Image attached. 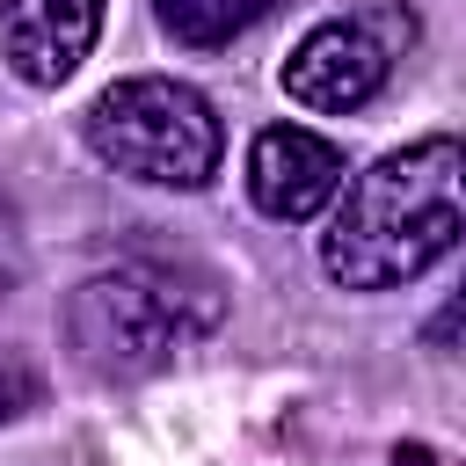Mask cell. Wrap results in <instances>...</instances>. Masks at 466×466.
I'll use <instances>...</instances> for the list:
<instances>
[{
	"instance_id": "cell-1",
	"label": "cell",
	"mask_w": 466,
	"mask_h": 466,
	"mask_svg": "<svg viewBox=\"0 0 466 466\" xmlns=\"http://www.w3.org/2000/svg\"><path fill=\"white\" fill-rule=\"evenodd\" d=\"M466 240V138L430 131L379 153L328 211L320 269L342 291H400Z\"/></svg>"
},
{
	"instance_id": "cell-2",
	"label": "cell",
	"mask_w": 466,
	"mask_h": 466,
	"mask_svg": "<svg viewBox=\"0 0 466 466\" xmlns=\"http://www.w3.org/2000/svg\"><path fill=\"white\" fill-rule=\"evenodd\" d=\"M226 299L189 262H116L73 284L66 342L95 379H153L218 328Z\"/></svg>"
},
{
	"instance_id": "cell-3",
	"label": "cell",
	"mask_w": 466,
	"mask_h": 466,
	"mask_svg": "<svg viewBox=\"0 0 466 466\" xmlns=\"http://www.w3.org/2000/svg\"><path fill=\"white\" fill-rule=\"evenodd\" d=\"M80 138L102 167H116L146 189H204L226 160L218 109L189 80H167V73L109 80L80 116Z\"/></svg>"
},
{
	"instance_id": "cell-4",
	"label": "cell",
	"mask_w": 466,
	"mask_h": 466,
	"mask_svg": "<svg viewBox=\"0 0 466 466\" xmlns=\"http://www.w3.org/2000/svg\"><path fill=\"white\" fill-rule=\"evenodd\" d=\"M350 189V160L335 138L306 131V124H269L248 146V197L262 218L277 226H306L320 211H335V197Z\"/></svg>"
},
{
	"instance_id": "cell-5",
	"label": "cell",
	"mask_w": 466,
	"mask_h": 466,
	"mask_svg": "<svg viewBox=\"0 0 466 466\" xmlns=\"http://www.w3.org/2000/svg\"><path fill=\"white\" fill-rule=\"evenodd\" d=\"M386 66H393V51L371 36V22H313L291 44V58H284L277 80H284V95L299 109L350 116V109H364L386 87Z\"/></svg>"
},
{
	"instance_id": "cell-6",
	"label": "cell",
	"mask_w": 466,
	"mask_h": 466,
	"mask_svg": "<svg viewBox=\"0 0 466 466\" xmlns=\"http://www.w3.org/2000/svg\"><path fill=\"white\" fill-rule=\"evenodd\" d=\"M109 0H0V66L22 87H66L102 36Z\"/></svg>"
},
{
	"instance_id": "cell-7",
	"label": "cell",
	"mask_w": 466,
	"mask_h": 466,
	"mask_svg": "<svg viewBox=\"0 0 466 466\" xmlns=\"http://www.w3.org/2000/svg\"><path fill=\"white\" fill-rule=\"evenodd\" d=\"M262 7H269V0H153V22H160L175 44H189V51H218V44H233Z\"/></svg>"
},
{
	"instance_id": "cell-8",
	"label": "cell",
	"mask_w": 466,
	"mask_h": 466,
	"mask_svg": "<svg viewBox=\"0 0 466 466\" xmlns=\"http://www.w3.org/2000/svg\"><path fill=\"white\" fill-rule=\"evenodd\" d=\"M422 350H437V357H466V284L422 320Z\"/></svg>"
},
{
	"instance_id": "cell-9",
	"label": "cell",
	"mask_w": 466,
	"mask_h": 466,
	"mask_svg": "<svg viewBox=\"0 0 466 466\" xmlns=\"http://www.w3.org/2000/svg\"><path fill=\"white\" fill-rule=\"evenodd\" d=\"M29 400H36V379H29L22 364H0V422H7V415H22Z\"/></svg>"
},
{
	"instance_id": "cell-10",
	"label": "cell",
	"mask_w": 466,
	"mask_h": 466,
	"mask_svg": "<svg viewBox=\"0 0 466 466\" xmlns=\"http://www.w3.org/2000/svg\"><path fill=\"white\" fill-rule=\"evenodd\" d=\"M15 269H22V248H15V211L0 204V284H7Z\"/></svg>"
}]
</instances>
